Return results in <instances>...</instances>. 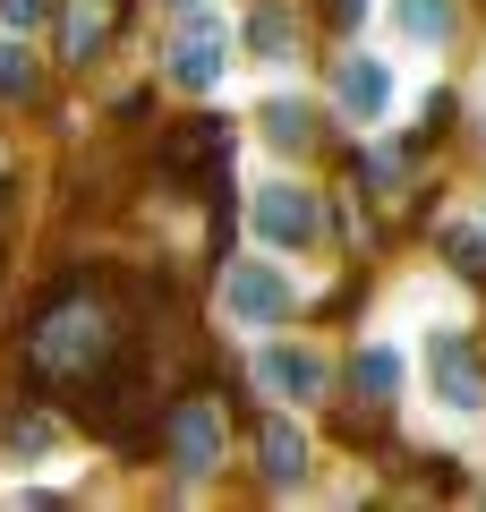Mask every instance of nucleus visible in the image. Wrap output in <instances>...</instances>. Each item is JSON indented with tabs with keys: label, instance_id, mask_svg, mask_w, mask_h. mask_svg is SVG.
<instances>
[{
	"label": "nucleus",
	"instance_id": "8",
	"mask_svg": "<svg viewBox=\"0 0 486 512\" xmlns=\"http://www.w3.org/2000/svg\"><path fill=\"white\" fill-rule=\"evenodd\" d=\"M162 77L180 94H214L222 77H231V26L205 9V18H188L180 35H171V60H162Z\"/></svg>",
	"mask_w": 486,
	"mask_h": 512
},
{
	"label": "nucleus",
	"instance_id": "11",
	"mask_svg": "<svg viewBox=\"0 0 486 512\" xmlns=\"http://www.w3.org/2000/svg\"><path fill=\"white\" fill-rule=\"evenodd\" d=\"M401 384H410V350L384 342V333H376V342H359V359H350V393L384 410V402H401Z\"/></svg>",
	"mask_w": 486,
	"mask_h": 512
},
{
	"label": "nucleus",
	"instance_id": "13",
	"mask_svg": "<svg viewBox=\"0 0 486 512\" xmlns=\"http://www.w3.org/2000/svg\"><path fill=\"white\" fill-rule=\"evenodd\" d=\"M60 444H69V427H60L52 410H26V419H9V436H0V461H9V470H43Z\"/></svg>",
	"mask_w": 486,
	"mask_h": 512
},
{
	"label": "nucleus",
	"instance_id": "20",
	"mask_svg": "<svg viewBox=\"0 0 486 512\" xmlns=\"http://www.w3.org/2000/svg\"><path fill=\"white\" fill-rule=\"evenodd\" d=\"M367 9H376V0H333V18H342V26H359Z\"/></svg>",
	"mask_w": 486,
	"mask_h": 512
},
{
	"label": "nucleus",
	"instance_id": "10",
	"mask_svg": "<svg viewBox=\"0 0 486 512\" xmlns=\"http://www.w3.org/2000/svg\"><path fill=\"white\" fill-rule=\"evenodd\" d=\"M239 52H248L265 77L299 69V52H307V18L290 9V0H256L248 18H239Z\"/></svg>",
	"mask_w": 486,
	"mask_h": 512
},
{
	"label": "nucleus",
	"instance_id": "16",
	"mask_svg": "<svg viewBox=\"0 0 486 512\" xmlns=\"http://www.w3.org/2000/svg\"><path fill=\"white\" fill-rule=\"evenodd\" d=\"M103 43V0H69V60H86Z\"/></svg>",
	"mask_w": 486,
	"mask_h": 512
},
{
	"label": "nucleus",
	"instance_id": "18",
	"mask_svg": "<svg viewBox=\"0 0 486 512\" xmlns=\"http://www.w3.org/2000/svg\"><path fill=\"white\" fill-rule=\"evenodd\" d=\"M52 9L60 0H0V26L9 35H35V26H52Z\"/></svg>",
	"mask_w": 486,
	"mask_h": 512
},
{
	"label": "nucleus",
	"instance_id": "17",
	"mask_svg": "<svg viewBox=\"0 0 486 512\" xmlns=\"http://www.w3.org/2000/svg\"><path fill=\"white\" fill-rule=\"evenodd\" d=\"M444 256L469 265V274H486V231H478V222H444Z\"/></svg>",
	"mask_w": 486,
	"mask_h": 512
},
{
	"label": "nucleus",
	"instance_id": "5",
	"mask_svg": "<svg viewBox=\"0 0 486 512\" xmlns=\"http://www.w3.org/2000/svg\"><path fill=\"white\" fill-rule=\"evenodd\" d=\"M26 350H35L43 376H86V367L111 350V316L94 308V299H60V308L35 316V342Z\"/></svg>",
	"mask_w": 486,
	"mask_h": 512
},
{
	"label": "nucleus",
	"instance_id": "21",
	"mask_svg": "<svg viewBox=\"0 0 486 512\" xmlns=\"http://www.w3.org/2000/svg\"><path fill=\"white\" fill-rule=\"evenodd\" d=\"M205 9H214V0H171V18H205Z\"/></svg>",
	"mask_w": 486,
	"mask_h": 512
},
{
	"label": "nucleus",
	"instance_id": "9",
	"mask_svg": "<svg viewBox=\"0 0 486 512\" xmlns=\"http://www.w3.org/2000/svg\"><path fill=\"white\" fill-rule=\"evenodd\" d=\"M222 453H231V427H222V410L205 402V393L171 402V470H180V478H214Z\"/></svg>",
	"mask_w": 486,
	"mask_h": 512
},
{
	"label": "nucleus",
	"instance_id": "12",
	"mask_svg": "<svg viewBox=\"0 0 486 512\" xmlns=\"http://www.w3.org/2000/svg\"><path fill=\"white\" fill-rule=\"evenodd\" d=\"M384 26H393L401 52H444L452 43V0H384Z\"/></svg>",
	"mask_w": 486,
	"mask_h": 512
},
{
	"label": "nucleus",
	"instance_id": "1",
	"mask_svg": "<svg viewBox=\"0 0 486 512\" xmlns=\"http://www.w3.org/2000/svg\"><path fill=\"white\" fill-rule=\"evenodd\" d=\"M307 282L290 274V256L282 248H248L222 265V291H214V316L239 333V342H256V333H282L290 316H299Z\"/></svg>",
	"mask_w": 486,
	"mask_h": 512
},
{
	"label": "nucleus",
	"instance_id": "14",
	"mask_svg": "<svg viewBox=\"0 0 486 512\" xmlns=\"http://www.w3.org/2000/svg\"><path fill=\"white\" fill-rule=\"evenodd\" d=\"M256 137H265L273 154H299V146H307V103H299V94H273V103H256Z\"/></svg>",
	"mask_w": 486,
	"mask_h": 512
},
{
	"label": "nucleus",
	"instance_id": "19",
	"mask_svg": "<svg viewBox=\"0 0 486 512\" xmlns=\"http://www.w3.org/2000/svg\"><path fill=\"white\" fill-rule=\"evenodd\" d=\"M393 180H401L393 154H367V188H376V197H393Z\"/></svg>",
	"mask_w": 486,
	"mask_h": 512
},
{
	"label": "nucleus",
	"instance_id": "4",
	"mask_svg": "<svg viewBox=\"0 0 486 512\" xmlns=\"http://www.w3.org/2000/svg\"><path fill=\"white\" fill-rule=\"evenodd\" d=\"M324 103H333V120H350V128H393L401 69L384 52H333V69H324Z\"/></svg>",
	"mask_w": 486,
	"mask_h": 512
},
{
	"label": "nucleus",
	"instance_id": "7",
	"mask_svg": "<svg viewBox=\"0 0 486 512\" xmlns=\"http://www.w3.org/2000/svg\"><path fill=\"white\" fill-rule=\"evenodd\" d=\"M427 402L444 410V419H478L486 410V359L461 333H435L427 342Z\"/></svg>",
	"mask_w": 486,
	"mask_h": 512
},
{
	"label": "nucleus",
	"instance_id": "3",
	"mask_svg": "<svg viewBox=\"0 0 486 512\" xmlns=\"http://www.w3.org/2000/svg\"><path fill=\"white\" fill-rule=\"evenodd\" d=\"M248 384L282 410H316L333 393V359L316 342H299V333H256L248 342Z\"/></svg>",
	"mask_w": 486,
	"mask_h": 512
},
{
	"label": "nucleus",
	"instance_id": "6",
	"mask_svg": "<svg viewBox=\"0 0 486 512\" xmlns=\"http://www.w3.org/2000/svg\"><path fill=\"white\" fill-rule=\"evenodd\" d=\"M256 478H265L273 495H307L316 487V436H307L299 410L273 402L265 419H256Z\"/></svg>",
	"mask_w": 486,
	"mask_h": 512
},
{
	"label": "nucleus",
	"instance_id": "15",
	"mask_svg": "<svg viewBox=\"0 0 486 512\" xmlns=\"http://www.w3.org/2000/svg\"><path fill=\"white\" fill-rule=\"evenodd\" d=\"M26 86H35V43L0 26V94H26Z\"/></svg>",
	"mask_w": 486,
	"mask_h": 512
},
{
	"label": "nucleus",
	"instance_id": "2",
	"mask_svg": "<svg viewBox=\"0 0 486 512\" xmlns=\"http://www.w3.org/2000/svg\"><path fill=\"white\" fill-rule=\"evenodd\" d=\"M239 214H248L256 248H282V256H307L324 239V197L307 180H290V171H256L248 197H239Z\"/></svg>",
	"mask_w": 486,
	"mask_h": 512
}]
</instances>
